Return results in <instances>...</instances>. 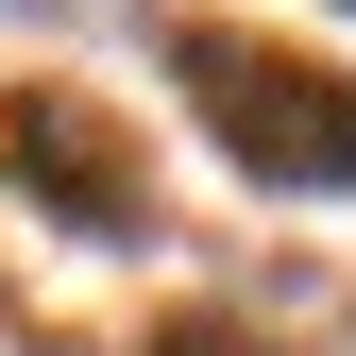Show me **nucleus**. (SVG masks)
I'll list each match as a JSON object with an SVG mask.
<instances>
[{
	"instance_id": "2",
	"label": "nucleus",
	"mask_w": 356,
	"mask_h": 356,
	"mask_svg": "<svg viewBox=\"0 0 356 356\" xmlns=\"http://www.w3.org/2000/svg\"><path fill=\"white\" fill-rule=\"evenodd\" d=\"M0 170H17V204L68 220V238H153V170H136V136H119L85 85H17V102H0Z\"/></svg>"
},
{
	"instance_id": "1",
	"label": "nucleus",
	"mask_w": 356,
	"mask_h": 356,
	"mask_svg": "<svg viewBox=\"0 0 356 356\" xmlns=\"http://www.w3.org/2000/svg\"><path fill=\"white\" fill-rule=\"evenodd\" d=\"M170 85L220 136V170L272 204H356V68L339 51H272L238 17H170Z\"/></svg>"
}]
</instances>
